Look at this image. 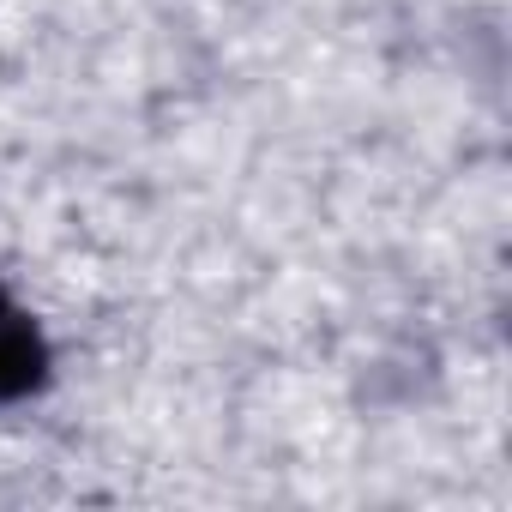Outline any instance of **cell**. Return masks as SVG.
<instances>
[{"instance_id":"obj_1","label":"cell","mask_w":512,"mask_h":512,"mask_svg":"<svg viewBox=\"0 0 512 512\" xmlns=\"http://www.w3.org/2000/svg\"><path fill=\"white\" fill-rule=\"evenodd\" d=\"M37 380H43V338L7 296H0V398H19Z\"/></svg>"}]
</instances>
